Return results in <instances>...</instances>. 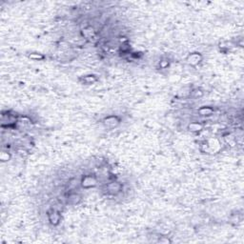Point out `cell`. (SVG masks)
<instances>
[{
  "instance_id": "obj_2",
  "label": "cell",
  "mask_w": 244,
  "mask_h": 244,
  "mask_svg": "<svg viewBox=\"0 0 244 244\" xmlns=\"http://www.w3.org/2000/svg\"><path fill=\"white\" fill-rule=\"evenodd\" d=\"M104 123H105L106 126H109V127H115V126L119 123V119L116 116H108L104 119Z\"/></svg>"
},
{
  "instance_id": "obj_5",
  "label": "cell",
  "mask_w": 244,
  "mask_h": 244,
  "mask_svg": "<svg viewBox=\"0 0 244 244\" xmlns=\"http://www.w3.org/2000/svg\"><path fill=\"white\" fill-rule=\"evenodd\" d=\"M198 112H199V114L201 115H211L212 114H213L214 110L212 109V108H210V107H206V108L203 107Z\"/></svg>"
},
{
  "instance_id": "obj_6",
  "label": "cell",
  "mask_w": 244,
  "mask_h": 244,
  "mask_svg": "<svg viewBox=\"0 0 244 244\" xmlns=\"http://www.w3.org/2000/svg\"><path fill=\"white\" fill-rule=\"evenodd\" d=\"M202 128H203L202 124L196 123V122H194V123H191V124L189 125L190 131H193V132H197V131H200Z\"/></svg>"
},
{
  "instance_id": "obj_8",
  "label": "cell",
  "mask_w": 244,
  "mask_h": 244,
  "mask_svg": "<svg viewBox=\"0 0 244 244\" xmlns=\"http://www.w3.org/2000/svg\"><path fill=\"white\" fill-rule=\"evenodd\" d=\"M30 58L34 60H40V59H43L44 56L42 55H40V53H31L30 55Z\"/></svg>"
},
{
  "instance_id": "obj_4",
  "label": "cell",
  "mask_w": 244,
  "mask_h": 244,
  "mask_svg": "<svg viewBox=\"0 0 244 244\" xmlns=\"http://www.w3.org/2000/svg\"><path fill=\"white\" fill-rule=\"evenodd\" d=\"M201 59V56L200 55H198V53H192V55H190L188 56V62L190 63V64H192V65H196L197 64L198 62L200 61Z\"/></svg>"
},
{
  "instance_id": "obj_3",
  "label": "cell",
  "mask_w": 244,
  "mask_h": 244,
  "mask_svg": "<svg viewBox=\"0 0 244 244\" xmlns=\"http://www.w3.org/2000/svg\"><path fill=\"white\" fill-rule=\"evenodd\" d=\"M49 220L52 224H57L60 221V215L56 211H52L51 213H49Z\"/></svg>"
},
{
  "instance_id": "obj_7",
  "label": "cell",
  "mask_w": 244,
  "mask_h": 244,
  "mask_svg": "<svg viewBox=\"0 0 244 244\" xmlns=\"http://www.w3.org/2000/svg\"><path fill=\"white\" fill-rule=\"evenodd\" d=\"M83 80H84L87 84H92V83L94 82V81H96V77H94V76H93V75H89V76H85V77L83 78Z\"/></svg>"
},
{
  "instance_id": "obj_1",
  "label": "cell",
  "mask_w": 244,
  "mask_h": 244,
  "mask_svg": "<svg viewBox=\"0 0 244 244\" xmlns=\"http://www.w3.org/2000/svg\"><path fill=\"white\" fill-rule=\"evenodd\" d=\"M81 183H82V186L85 188H91V187L96 186L97 181H96V178L92 177V175H86V177L82 179Z\"/></svg>"
}]
</instances>
